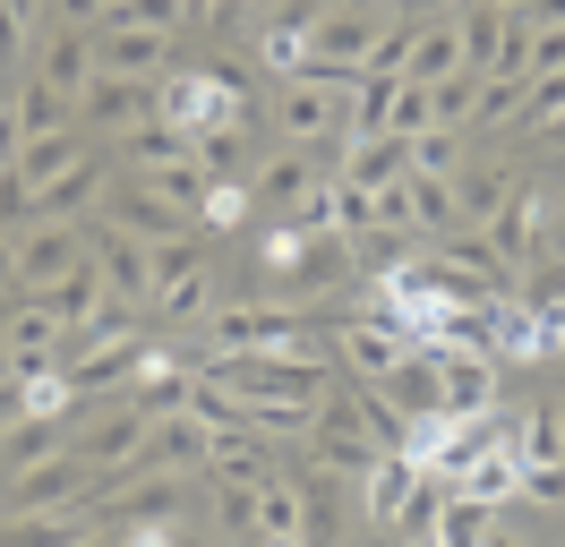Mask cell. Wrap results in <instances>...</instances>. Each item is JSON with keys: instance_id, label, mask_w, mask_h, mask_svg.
<instances>
[{"instance_id": "6da1fadb", "label": "cell", "mask_w": 565, "mask_h": 547, "mask_svg": "<svg viewBox=\"0 0 565 547\" xmlns=\"http://www.w3.org/2000/svg\"><path fill=\"white\" fill-rule=\"evenodd\" d=\"M206 376L241 403H291V410H318L326 385H334L326 360H282V351H214Z\"/></svg>"}, {"instance_id": "7a4b0ae2", "label": "cell", "mask_w": 565, "mask_h": 547, "mask_svg": "<svg viewBox=\"0 0 565 547\" xmlns=\"http://www.w3.org/2000/svg\"><path fill=\"white\" fill-rule=\"evenodd\" d=\"M309 462L334 471V479H369L377 462H386V444H377L369 410H360V385H343V394L318 403V419H309Z\"/></svg>"}, {"instance_id": "3957f363", "label": "cell", "mask_w": 565, "mask_h": 547, "mask_svg": "<svg viewBox=\"0 0 565 547\" xmlns=\"http://www.w3.org/2000/svg\"><path fill=\"white\" fill-rule=\"evenodd\" d=\"M266 266L282 274L291 300H309V291H334V282H343L352 239L343 232H309V223H275V232H266Z\"/></svg>"}, {"instance_id": "277c9868", "label": "cell", "mask_w": 565, "mask_h": 547, "mask_svg": "<svg viewBox=\"0 0 565 547\" xmlns=\"http://www.w3.org/2000/svg\"><path fill=\"white\" fill-rule=\"evenodd\" d=\"M206 342H214V351H282V360H318L309 325H300L291 308H266V300L214 308V317H206Z\"/></svg>"}, {"instance_id": "5b68a950", "label": "cell", "mask_w": 565, "mask_h": 547, "mask_svg": "<svg viewBox=\"0 0 565 547\" xmlns=\"http://www.w3.org/2000/svg\"><path fill=\"white\" fill-rule=\"evenodd\" d=\"M163 120V86L154 77H86V95H77V129L86 137H138Z\"/></svg>"}, {"instance_id": "8992f818", "label": "cell", "mask_w": 565, "mask_h": 547, "mask_svg": "<svg viewBox=\"0 0 565 547\" xmlns=\"http://www.w3.org/2000/svg\"><path fill=\"white\" fill-rule=\"evenodd\" d=\"M146 428H154V410H138L129 394H120V403H104L95 419L77 410V437L70 444H77V462H86V471H138Z\"/></svg>"}, {"instance_id": "52a82bcc", "label": "cell", "mask_w": 565, "mask_h": 547, "mask_svg": "<svg viewBox=\"0 0 565 547\" xmlns=\"http://www.w3.org/2000/svg\"><path fill=\"white\" fill-rule=\"evenodd\" d=\"M343 95H352V86L282 77L275 103H266V120H275V137H291V146H309V137H343Z\"/></svg>"}, {"instance_id": "ba28073f", "label": "cell", "mask_w": 565, "mask_h": 547, "mask_svg": "<svg viewBox=\"0 0 565 547\" xmlns=\"http://www.w3.org/2000/svg\"><path fill=\"white\" fill-rule=\"evenodd\" d=\"M86 248H95V266H104V291L120 308H154V266H146V239L104 223V214H86Z\"/></svg>"}, {"instance_id": "9c48e42d", "label": "cell", "mask_w": 565, "mask_h": 547, "mask_svg": "<svg viewBox=\"0 0 565 547\" xmlns=\"http://www.w3.org/2000/svg\"><path fill=\"white\" fill-rule=\"evenodd\" d=\"M206 462H214V428H206L189 403H180V410H163V419L146 428L138 479H180V471H206Z\"/></svg>"}, {"instance_id": "30bf717a", "label": "cell", "mask_w": 565, "mask_h": 547, "mask_svg": "<svg viewBox=\"0 0 565 547\" xmlns=\"http://www.w3.org/2000/svg\"><path fill=\"white\" fill-rule=\"evenodd\" d=\"M489 248L505 257V274H523L548 248V197L540 189H505V205L489 214Z\"/></svg>"}, {"instance_id": "8fae6325", "label": "cell", "mask_w": 565, "mask_h": 547, "mask_svg": "<svg viewBox=\"0 0 565 547\" xmlns=\"http://www.w3.org/2000/svg\"><path fill=\"white\" fill-rule=\"evenodd\" d=\"M86 257V223H26L18 232V291H43Z\"/></svg>"}, {"instance_id": "7c38bea8", "label": "cell", "mask_w": 565, "mask_h": 547, "mask_svg": "<svg viewBox=\"0 0 565 547\" xmlns=\"http://www.w3.org/2000/svg\"><path fill=\"white\" fill-rule=\"evenodd\" d=\"M95 205H104V154H77L61 180L35 189V214H26V223H86Z\"/></svg>"}, {"instance_id": "4fadbf2b", "label": "cell", "mask_w": 565, "mask_h": 547, "mask_svg": "<svg viewBox=\"0 0 565 547\" xmlns=\"http://www.w3.org/2000/svg\"><path fill=\"white\" fill-rule=\"evenodd\" d=\"M61 351H70V325H61L43 300H18V317H9V368L18 376L61 368Z\"/></svg>"}, {"instance_id": "5bb4252c", "label": "cell", "mask_w": 565, "mask_h": 547, "mask_svg": "<svg viewBox=\"0 0 565 547\" xmlns=\"http://www.w3.org/2000/svg\"><path fill=\"white\" fill-rule=\"evenodd\" d=\"M61 129H77V95H61L52 77H26L18 103H9V154H18L26 137H61Z\"/></svg>"}, {"instance_id": "9a60e30c", "label": "cell", "mask_w": 565, "mask_h": 547, "mask_svg": "<svg viewBox=\"0 0 565 547\" xmlns=\"http://www.w3.org/2000/svg\"><path fill=\"white\" fill-rule=\"evenodd\" d=\"M26 300H43L52 317H61V325H95V317L111 308V291H104V266H95V248H86V257H77V266L61 274V282L26 291Z\"/></svg>"}, {"instance_id": "2e32d148", "label": "cell", "mask_w": 565, "mask_h": 547, "mask_svg": "<svg viewBox=\"0 0 565 547\" xmlns=\"http://www.w3.org/2000/svg\"><path fill=\"white\" fill-rule=\"evenodd\" d=\"M377 394H386L403 419H428V410H446V376H437V351H403V360L377 376Z\"/></svg>"}, {"instance_id": "e0dca14e", "label": "cell", "mask_w": 565, "mask_h": 547, "mask_svg": "<svg viewBox=\"0 0 565 547\" xmlns=\"http://www.w3.org/2000/svg\"><path fill=\"white\" fill-rule=\"evenodd\" d=\"M163 52H172V34L154 26H95V68L104 77H154Z\"/></svg>"}, {"instance_id": "ac0fdd59", "label": "cell", "mask_w": 565, "mask_h": 547, "mask_svg": "<svg viewBox=\"0 0 565 547\" xmlns=\"http://www.w3.org/2000/svg\"><path fill=\"white\" fill-rule=\"evenodd\" d=\"M104 223H120V232H138L146 248H154V239H172L180 232V214L163 197H154V189H146L138 171H129V180H120V189H104Z\"/></svg>"}, {"instance_id": "d6986e66", "label": "cell", "mask_w": 565, "mask_h": 547, "mask_svg": "<svg viewBox=\"0 0 565 547\" xmlns=\"http://www.w3.org/2000/svg\"><path fill=\"white\" fill-rule=\"evenodd\" d=\"M334 342H343V368H352V376H369V385H377V376H386L394 360L412 351V342L394 334L386 317H343V325H334Z\"/></svg>"}, {"instance_id": "ffe728a7", "label": "cell", "mask_w": 565, "mask_h": 547, "mask_svg": "<svg viewBox=\"0 0 565 547\" xmlns=\"http://www.w3.org/2000/svg\"><path fill=\"white\" fill-rule=\"evenodd\" d=\"M95 539V513H0V547H86Z\"/></svg>"}, {"instance_id": "44dd1931", "label": "cell", "mask_w": 565, "mask_h": 547, "mask_svg": "<svg viewBox=\"0 0 565 547\" xmlns=\"http://www.w3.org/2000/svg\"><path fill=\"white\" fill-rule=\"evenodd\" d=\"M437 376H446V410L455 419H480L497 403V360H480V351H437Z\"/></svg>"}, {"instance_id": "7402d4cb", "label": "cell", "mask_w": 565, "mask_h": 547, "mask_svg": "<svg viewBox=\"0 0 565 547\" xmlns=\"http://www.w3.org/2000/svg\"><path fill=\"white\" fill-rule=\"evenodd\" d=\"M394 95H403V77H352V95H343V146L386 137L394 129Z\"/></svg>"}, {"instance_id": "603a6c76", "label": "cell", "mask_w": 565, "mask_h": 547, "mask_svg": "<svg viewBox=\"0 0 565 547\" xmlns=\"http://www.w3.org/2000/svg\"><path fill=\"white\" fill-rule=\"evenodd\" d=\"M70 437H77L70 419H43V410H26V419H18V428H9V437H0V479L35 471L43 453H61V444H70Z\"/></svg>"}, {"instance_id": "cb8c5ba5", "label": "cell", "mask_w": 565, "mask_h": 547, "mask_svg": "<svg viewBox=\"0 0 565 547\" xmlns=\"http://www.w3.org/2000/svg\"><path fill=\"white\" fill-rule=\"evenodd\" d=\"M412 487H420V462H412V453H386L377 471L360 479V505H369V522H377V530H394V513H403V496H412Z\"/></svg>"}, {"instance_id": "d4e9b609", "label": "cell", "mask_w": 565, "mask_h": 547, "mask_svg": "<svg viewBox=\"0 0 565 547\" xmlns=\"http://www.w3.org/2000/svg\"><path fill=\"white\" fill-rule=\"evenodd\" d=\"M309 189H318V163H309V154H275V163L257 171V205H275L282 223L309 205Z\"/></svg>"}, {"instance_id": "484cf974", "label": "cell", "mask_w": 565, "mask_h": 547, "mask_svg": "<svg viewBox=\"0 0 565 547\" xmlns=\"http://www.w3.org/2000/svg\"><path fill=\"white\" fill-rule=\"evenodd\" d=\"M189 385H198L189 368H172L163 351H146V360H138V376H129V403L163 419V410H180V403H189Z\"/></svg>"}, {"instance_id": "4316f807", "label": "cell", "mask_w": 565, "mask_h": 547, "mask_svg": "<svg viewBox=\"0 0 565 547\" xmlns=\"http://www.w3.org/2000/svg\"><path fill=\"white\" fill-rule=\"evenodd\" d=\"M35 77H52L61 95H86V77H95V34L61 26L52 43H43V68H35Z\"/></svg>"}, {"instance_id": "83f0119b", "label": "cell", "mask_w": 565, "mask_h": 547, "mask_svg": "<svg viewBox=\"0 0 565 547\" xmlns=\"http://www.w3.org/2000/svg\"><path fill=\"white\" fill-rule=\"evenodd\" d=\"M403 171H412V137H360V146H352V171H343V180L377 197V189H386V180H403Z\"/></svg>"}, {"instance_id": "f1b7e54d", "label": "cell", "mask_w": 565, "mask_h": 547, "mask_svg": "<svg viewBox=\"0 0 565 547\" xmlns=\"http://www.w3.org/2000/svg\"><path fill=\"white\" fill-rule=\"evenodd\" d=\"M138 180H146V189H154L163 205H172L180 223H189V214L206 223V197H214V180H206L198 163H154V171H138Z\"/></svg>"}, {"instance_id": "f546056e", "label": "cell", "mask_w": 565, "mask_h": 547, "mask_svg": "<svg viewBox=\"0 0 565 547\" xmlns=\"http://www.w3.org/2000/svg\"><path fill=\"white\" fill-rule=\"evenodd\" d=\"M480 86H489L480 68L437 77V86H428V129H471V120H480Z\"/></svg>"}, {"instance_id": "4dcf8cb0", "label": "cell", "mask_w": 565, "mask_h": 547, "mask_svg": "<svg viewBox=\"0 0 565 547\" xmlns=\"http://www.w3.org/2000/svg\"><path fill=\"white\" fill-rule=\"evenodd\" d=\"M514 471H523V462H514L505 444H489L480 462H462V471H455V496H471V505H505V496H514Z\"/></svg>"}, {"instance_id": "1f68e13d", "label": "cell", "mask_w": 565, "mask_h": 547, "mask_svg": "<svg viewBox=\"0 0 565 547\" xmlns=\"http://www.w3.org/2000/svg\"><path fill=\"white\" fill-rule=\"evenodd\" d=\"M257 530H275V539H300V547H309V505H300V479H266V487H257Z\"/></svg>"}, {"instance_id": "d6a6232c", "label": "cell", "mask_w": 565, "mask_h": 547, "mask_svg": "<svg viewBox=\"0 0 565 547\" xmlns=\"http://www.w3.org/2000/svg\"><path fill=\"white\" fill-rule=\"evenodd\" d=\"M437 257H446L462 282H489V291H505V257L489 248V232H446V248H437Z\"/></svg>"}, {"instance_id": "836d02e7", "label": "cell", "mask_w": 565, "mask_h": 547, "mask_svg": "<svg viewBox=\"0 0 565 547\" xmlns=\"http://www.w3.org/2000/svg\"><path fill=\"white\" fill-rule=\"evenodd\" d=\"M446 496H455V487L420 471V487H412V496H403V513H394V539H437V522H446Z\"/></svg>"}, {"instance_id": "e575fe53", "label": "cell", "mask_w": 565, "mask_h": 547, "mask_svg": "<svg viewBox=\"0 0 565 547\" xmlns=\"http://www.w3.org/2000/svg\"><path fill=\"white\" fill-rule=\"evenodd\" d=\"M77 154H86V146H77V129H61V137H26V146H18V171L43 189V180H61Z\"/></svg>"}, {"instance_id": "d590c367", "label": "cell", "mask_w": 565, "mask_h": 547, "mask_svg": "<svg viewBox=\"0 0 565 547\" xmlns=\"http://www.w3.org/2000/svg\"><path fill=\"white\" fill-rule=\"evenodd\" d=\"M111 505H120L129 530H146V522H172V513H180V487H172V479H146V487H120Z\"/></svg>"}, {"instance_id": "8d00e7d4", "label": "cell", "mask_w": 565, "mask_h": 547, "mask_svg": "<svg viewBox=\"0 0 565 547\" xmlns=\"http://www.w3.org/2000/svg\"><path fill=\"white\" fill-rule=\"evenodd\" d=\"M505 189H514V180H505V171H462V180H455V214H471V223H480V232H489V214H497V205H505Z\"/></svg>"}, {"instance_id": "74e56055", "label": "cell", "mask_w": 565, "mask_h": 547, "mask_svg": "<svg viewBox=\"0 0 565 547\" xmlns=\"http://www.w3.org/2000/svg\"><path fill=\"white\" fill-rule=\"evenodd\" d=\"M198 171H206V180H241L248 171V129H206L198 137Z\"/></svg>"}, {"instance_id": "f35d334b", "label": "cell", "mask_w": 565, "mask_h": 547, "mask_svg": "<svg viewBox=\"0 0 565 547\" xmlns=\"http://www.w3.org/2000/svg\"><path fill=\"white\" fill-rule=\"evenodd\" d=\"M146 266H154V291H163V282H180V274L206 266V248H198L189 232H172V239H154V248H146Z\"/></svg>"}, {"instance_id": "ab89813d", "label": "cell", "mask_w": 565, "mask_h": 547, "mask_svg": "<svg viewBox=\"0 0 565 547\" xmlns=\"http://www.w3.org/2000/svg\"><path fill=\"white\" fill-rule=\"evenodd\" d=\"M26 214H35V180L18 171V154H0V232H26Z\"/></svg>"}, {"instance_id": "60d3db41", "label": "cell", "mask_w": 565, "mask_h": 547, "mask_svg": "<svg viewBox=\"0 0 565 547\" xmlns=\"http://www.w3.org/2000/svg\"><path fill=\"white\" fill-rule=\"evenodd\" d=\"M455 163H462V129H420V137H412V171L455 180Z\"/></svg>"}, {"instance_id": "b9f144b4", "label": "cell", "mask_w": 565, "mask_h": 547, "mask_svg": "<svg viewBox=\"0 0 565 547\" xmlns=\"http://www.w3.org/2000/svg\"><path fill=\"white\" fill-rule=\"evenodd\" d=\"M206 300H214V282H206V266H198V274H180V282L154 291V317H206Z\"/></svg>"}, {"instance_id": "7bdbcfd3", "label": "cell", "mask_w": 565, "mask_h": 547, "mask_svg": "<svg viewBox=\"0 0 565 547\" xmlns=\"http://www.w3.org/2000/svg\"><path fill=\"white\" fill-rule=\"evenodd\" d=\"M334 232H343V239H369V232H377V197L352 189V180H334Z\"/></svg>"}, {"instance_id": "ee69618b", "label": "cell", "mask_w": 565, "mask_h": 547, "mask_svg": "<svg viewBox=\"0 0 565 547\" xmlns=\"http://www.w3.org/2000/svg\"><path fill=\"white\" fill-rule=\"evenodd\" d=\"M514 496H531V505H565V462H523V471H514Z\"/></svg>"}, {"instance_id": "f6af8a7d", "label": "cell", "mask_w": 565, "mask_h": 547, "mask_svg": "<svg viewBox=\"0 0 565 547\" xmlns=\"http://www.w3.org/2000/svg\"><path fill=\"white\" fill-rule=\"evenodd\" d=\"M214 513L232 522V539H241V530H257V487H232V479H214Z\"/></svg>"}, {"instance_id": "bcb514c9", "label": "cell", "mask_w": 565, "mask_h": 547, "mask_svg": "<svg viewBox=\"0 0 565 547\" xmlns=\"http://www.w3.org/2000/svg\"><path fill=\"white\" fill-rule=\"evenodd\" d=\"M523 95H531V77H489V86H480V120H514Z\"/></svg>"}, {"instance_id": "7dc6e473", "label": "cell", "mask_w": 565, "mask_h": 547, "mask_svg": "<svg viewBox=\"0 0 565 547\" xmlns=\"http://www.w3.org/2000/svg\"><path fill=\"white\" fill-rule=\"evenodd\" d=\"M428 129V86H412V77H403V95H394V129L386 137H420Z\"/></svg>"}, {"instance_id": "c3c4849f", "label": "cell", "mask_w": 565, "mask_h": 547, "mask_svg": "<svg viewBox=\"0 0 565 547\" xmlns=\"http://www.w3.org/2000/svg\"><path fill=\"white\" fill-rule=\"evenodd\" d=\"M565 68V26H531V77H557Z\"/></svg>"}, {"instance_id": "681fc988", "label": "cell", "mask_w": 565, "mask_h": 547, "mask_svg": "<svg viewBox=\"0 0 565 547\" xmlns=\"http://www.w3.org/2000/svg\"><path fill=\"white\" fill-rule=\"evenodd\" d=\"M241 214H248V189H232V180H214V197H206V223H214V232H232Z\"/></svg>"}, {"instance_id": "f907efd6", "label": "cell", "mask_w": 565, "mask_h": 547, "mask_svg": "<svg viewBox=\"0 0 565 547\" xmlns=\"http://www.w3.org/2000/svg\"><path fill=\"white\" fill-rule=\"evenodd\" d=\"M26 18H35V0H0V52L26 43Z\"/></svg>"}, {"instance_id": "816d5d0a", "label": "cell", "mask_w": 565, "mask_h": 547, "mask_svg": "<svg viewBox=\"0 0 565 547\" xmlns=\"http://www.w3.org/2000/svg\"><path fill=\"white\" fill-rule=\"evenodd\" d=\"M26 419V376H0V437Z\"/></svg>"}, {"instance_id": "f5cc1de1", "label": "cell", "mask_w": 565, "mask_h": 547, "mask_svg": "<svg viewBox=\"0 0 565 547\" xmlns=\"http://www.w3.org/2000/svg\"><path fill=\"white\" fill-rule=\"evenodd\" d=\"M0 291H18V232H0Z\"/></svg>"}, {"instance_id": "db71d44e", "label": "cell", "mask_w": 565, "mask_h": 547, "mask_svg": "<svg viewBox=\"0 0 565 547\" xmlns=\"http://www.w3.org/2000/svg\"><path fill=\"white\" fill-rule=\"evenodd\" d=\"M120 547H172V539H163V522H146V530H129Z\"/></svg>"}, {"instance_id": "11a10c76", "label": "cell", "mask_w": 565, "mask_h": 547, "mask_svg": "<svg viewBox=\"0 0 565 547\" xmlns=\"http://www.w3.org/2000/svg\"><path fill=\"white\" fill-rule=\"evenodd\" d=\"M241 547H300V539H275V530H241Z\"/></svg>"}, {"instance_id": "9f6ffc18", "label": "cell", "mask_w": 565, "mask_h": 547, "mask_svg": "<svg viewBox=\"0 0 565 547\" xmlns=\"http://www.w3.org/2000/svg\"><path fill=\"white\" fill-rule=\"evenodd\" d=\"M18 300H26V291H0V342H9V317H18Z\"/></svg>"}, {"instance_id": "6f0895ef", "label": "cell", "mask_w": 565, "mask_h": 547, "mask_svg": "<svg viewBox=\"0 0 565 547\" xmlns=\"http://www.w3.org/2000/svg\"><path fill=\"white\" fill-rule=\"evenodd\" d=\"M437 9H446V18H462V9H480V0H437Z\"/></svg>"}, {"instance_id": "680465c9", "label": "cell", "mask_w": 565, "mask_h": 547, "mask_svg": "<svg viewBox=\"0 0 565 547\" xmlns=\"http://www.w3.org/2000/svg\"><path fill=\"white\" fill-rule=\"evenodd\" d=\"M548 137H557V154H565V111H557V120H548Z\"/></svg>"}, {"instance_id": "91938a15", "label": "cell", "mask_w": 565, "mask_h": 547, "mask_svg": "<svg viewBox=\"0 0 565 547\" xmlns=\"http://www.w3.org/2000/svg\"><path fill=\"white\" fill-rule=\"evenodd\" d=\"M394 547H437V539H394Z\"/></svg>"}, {"instance_id": "94428289", "label": "cell", "mask_w": 565, "mask_h": 547, "mask_svg": "<svg viewBox=\"0 0 565 547\" xmlns=\"http://www.w3.org/2000/svg\"><path fill=\"white\" fill-rule=\"evenodd\" d=\"M489 9H523V0H489Z\"/></svg>"}, {"instance_id": "6125c7cd", "label": "cell", "mask_w": 565, "mask_h": 547, "mask_svg": "<svg viewBox=\"0 0 565 547\" xmlns=\"http://www.w3.org/2000/svg\"><path fill=\"white\" fill-rule=\"evenodd\" d=\"M0 376H18V368H9V351H0Z\"/></svg>"}, {"instance_id": "be15d7a7", "label": "cell", "mask_w": 565, "mask_h": 547, "mask_svg": "<svg viewBox=\"0 0 565 547\" xmlns=\"http://www.w3.org/2000/svg\"><path fill=\"white\" fill-rule=\"evenodd\" d=\"M86 547H120V539H86Z\"/></svg>"}, {"instance_id": "e7e4bbea", "label": "cell", "mask_w": 565, "mask_h": 547, "mask_svg": "<svg viewBox=\"0 0 565 547\" xmlns=\"http://www.w3.org/2000/svg\"><path fill=\"white\" fill-rule=\"evenodd\" d=\"M557 360H565V334H557Z\"/></svg>"}, {"instance_id": "03108f58", "label": "cell", "mask_w": 565, "mask_h": 547, "mask_svg": "<svg viewBox=\"0 0 565 547\" xmlns=\"http://www.w3.org/2000/svg\"><path fill=\"white\" fill-rule=\"evenodd\" d=\"M326 9H334V0H326Z\"/></svg>"}]
</instances>
